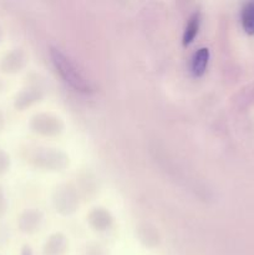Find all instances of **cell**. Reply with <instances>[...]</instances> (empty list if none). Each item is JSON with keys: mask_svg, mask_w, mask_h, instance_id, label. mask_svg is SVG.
Instances as JSON below:
<instances>
[{"mask_svg": "<svg viewBox=\"0 0 254 255\" xmlns=\"http://www.w3.org/2000/svg\"><path fill=\"white\" fill-rule=\"evenodd\" d=\"M50 56H51L57 72L66 84H69L76 91L85 92V94L91 91L90 82L85 79L81 71L76 67V65L61 50L56 49V47H50Z\"/></svg>", "mask_w": 254, "mask_h": 255, "instance_id": "obj_1", "label": "cell"}, {"mask_svg": "<svg viewBox=\"0 0 254 255\" xmlns=\"http://www.w3.org/2000/svg\"><path fill=\"white\" fill-rule=\"evenodd\" d=\"M29 161L34 166L45 169H59L65 168L69 163V158L62 152L56 151L54 148H34L29 154Z\"/></svg>", "mask_w": 254, "mask_h": 255, "instance_id": "obj_2", "label": "cell"}, {"mask_svg": "<svg viewBox=\"0 0 254 255\" xmlns=\"http://www.w3.org/2000/svg\"><path fill=\"white\" fill-rule=\"evenodd\" d=\"M30 127L34 132L45 134V136H55L59 134L64 128V125L60 119L47 114L35 115L30 121Z\"/></svg>", "mask_w": 254, "mask_h": 255, "instance_id": "obj_3", "label": "cell"}, {"mask_svg": "<svg viewBox=\"0 0 254 255\" xmlns=\"http://www.w3.org/2000/svg\"><path fill=\"white\" fill-rule=\"evenodd\" d=\"M27 56L22 49H12L0 60V71L5 74L19 72L26 65Z\"/></svg>", "mask_w": 254, "mask_h": 255, "instance_id": "obj_4", "label": "cell"}, {"mask_svg": "<svg viewBox=\"0 0 254 255\" xmlns=\"http://www.w3.org/2000/svg\"><path fill=\"white\" fill-rule=\"evenodd\" d=\"M41 219L42 214L39 211L29 209V211H25L24 213L20 214L19 219H17V226H19L20 231L24 232V233H32L39 228Z\"/></svg>", "mask_w": 254, "mask_h": 255, "instance_id": "obj_5", "label": "cell"}, {"mask_svg": "<svg viewBox=\"0 0 254 255\" xmlns=\"http://www.w3.org/2000/svg\"><path fill=\"white\" fill-rule=\"evenodd\" d=\"M42 94L39 89H35V87H29V89H22L21 91L17 92V95L15 96L14 100V106L17 110H24L26 107H29L30 105H32L34 102L39 101L41 99Z\"/></svg>", "mask_w": 254, "mask_h": 255, "instance_id": "obj_6", "label": "cell"}, {"mask_svg": "<svg viewBox=\"0 0 254 255\" xmlns=\"http://www.w3.org/2000/svg\"><path fill=\"white\" fill-rule=\"evenodd\" d=\"M89 221L92 224V227L96 228L97 231H105V229L110 227L112 219L110 217L109 212H106L102 208H95V211L90 213Z\"/></svg>", "mask_w": 254, "mask_h": 255, "instance_id": "obj_7", "label": "cell"}, {"mask_svg": "<svg viewBox=\"0 0 254 255\" xmlns=\"http://www.w3.org/2000/svg\"><path fill=\"white\" fill-rule=\"evenodd\" d=\"M209 61V50L207 47H201L194 54L193 61H192V71L196 76H202L207 69Z\"/></svg>", "mask_w": 254, "mask_h": 255, "instance_id": "obj_8", "label": "cell"}, {"mask_svg": "<svg viewBox=\"0 0 254 255\" xmlns=\"http://www.w3.org/2000/svg\"><path fill=\"white\" fill-rule=\"evenodd\" d=\"M56 207H59V211H61L65 214L75 211V207H76V197L72 194L71 189L66 188L64 192H61L57 196Z\"/></svg>", "mask_w": 254, "mask_h": 255, "instance_id": "obj_9", "label": "cell"}, {"mask_svg": "<svg viewBox=\"0 0 254 255\" xmlns=\"http://www.w3.org/2000/svg\"><path fill=\"white\" fill-rule=\"evenodd\" d=\"M199 24H201V15H199V12H194L191 19H189L186 30L183 32V40H182L183 45H189L193 41L196 35L198 34Z\"/></svg>", "mask_w": 254, "mask_h": 255, "instance_id": "obj_10", "label": "cell"}, {"mask_svg": "<svg viewBox=\"0 0 254 255\" xmlns=\"http://www.w3.org/2000/svg\"><path fill=\"white\" fill-rule=\"evenodd\" d=\"M242 25L248 35H254V1L247 2L242 9Z\"/></svg>", "mask_w": 254, "mask_h": 255, "instance_id": "obj_11", "label": "cell"}, {"mask_svg": "<svg viewBox=\"0 0 254 255\" xmlns=\"http://www.w3.org/2000/svg\"><path fill=\"white\" fill-rule=\"evenodd\" d=\"M66 247V239L62 234H55L50 238V241L46 243V253L51 254L52 252L64 251Z\"/></svg>", "mask_w": 254, "mask_h": 255, "instance_id": "obj_12", "label": "cell"}, {"mask_svg": "<svg viewBox=\"0 0 254 255\" xmlns=\"http://www.w3.org/2000/svg\"><path fill=\"white\" fill-rule=\"evenodd\" d=\"M10 163H11V161H10V156L7 154L6 151H4V149L0 147V174L5 173V172L9 169Z\"/></svg>", "mask_w": 254, "mask_h": 255, "instance_id": "obj_13", "label": "cell"}, {"mask_svg": "<svg viewBox=\"0 0 254 255\" xmlns=\"http://www.w3.org/2000/svg\"><path fill=\"white\" fill-rule=\"evenodd\" d=\"M6 209H7L6 197H5L4 189H2V187L0 186V217L4 216L5 212H6Z\"/></svg>", "mask_w": 254, "mask_h": 255, "instance_id": "obj_14", "label": "cell"}, {"mask_svg": "<svg viewBox=\"0 0 254 255\" xmlns=\"http://www.w3.org/2000/svg\"><path fill=\"white\" fill-rule=\"evenodd\" d=\"M21 255H32L31 248L29 246H25L21 251Z\"/></svg>", "mask_w": 254, "mask_h": 255, "instance_id": "obj_15", "label": "cell"}, {"mask_svg": "<svg viewBox=\"0 0 254 255\" xmlns=\"http://www.w3.org/2000/svg\"><path fill=\"white\" fill-rule=\"evenodd\" d=\"M2 127H4V116H2L1 111H0V131L2 129Z\"/></svg>", "mask_w": 254, "mask_h": 255, "instance_id": "obj_16", "label": "cell"}, {"mask_svg": "<svg viewBox=\"0 0 254 255\" xmlns=\"http://www.w3.org/2000/svg\"><path fill=\"white\" fill-rule=\"evenodd\" d=\"M2 36H4V31H2L1 25H0V41H1V40H2Z\"/></svg>", "mask_w": 254, "mask_h": 255, "instance_id": "obj_17", "label": "cell"}, {"mask_svg": "<svg viewBox=\"0 0 254 255\" xmlns=\"http://www.w3.org/2000/svg\"><path fill=\"white\" fill-rule=\"evenodd\" d=\"M2 87H4V82H2L1 79H0V91L2 90Z\"/></svg>", "mask_w": 254, "mask_h": 255, "instance_id": "obj_18", "label": "cell"}]
</instances>
